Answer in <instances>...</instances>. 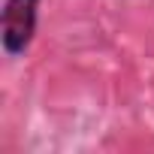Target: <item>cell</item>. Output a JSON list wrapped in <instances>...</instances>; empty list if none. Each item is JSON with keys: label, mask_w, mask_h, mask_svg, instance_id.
I'll list each match as a JSON object with an SVG mask.
<instances>
[{"label": "cell", "mask_w": 154, "mask_h": 154, "mask_svg": "<svg viewBox=\"0 0 154 154\" xmlns=\"http://www.w3.org/2000/svg\"><path fill=\"white\" fill-rule=\"evenodd\" d=\"M36 9L39 0H6L3 15H0V39L6 54L27 51L33 33H36Z\"/></svg>", "instance_id": "obj_1"}]
</instances>
